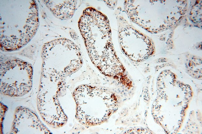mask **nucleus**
<instances>
[{"label":"nucleus","mask_w":202,"mask_h":134,"mask_svg":"<svg viewBox=\"0 0 202 134\" xmlns=\"http://www.w3.org/2000/svg\"><path fill=\"white\" fill-rule=\"evenodd\" d=\"M78 27L94 65L103 74L124 86L128 85L131 80L114 48L107 16L93 7H88L82 13Z\"/></svg>","instance_id":"1"},{"label":"nucleus","mask_w":202,"mask_h":134,"mask_svg":"<svg viewBox=\"0 0 202 134\" xmlns=\"http://www.w3.org/2000/svg\"><path fill=\"white\" fill-rule=\"evenodd\" d=\"M119 42L123 54L131 61L139 62L154 52L151 40L133 28L122 16H117Z\"/></svg>","instance_id":"4"},{"label":"nucleus","mask_w":202,"mask_h":134,"mask_svg":"<svg viewBox=\"0 0 202 134\" xmlns=\"http://www.w3.org/2000/svg\"><path fill=\"white\" fill-rule=\"evenodd\" d=\"M76 118L82 124L91 126L106 121L116 110L118 98L106 88L89 85L78 87L74 92Z\"/></svg>","instance_id":"3"},{"label":"nucleus","mask_w":202,"mask_h":134,"mask_svg":"<svg viewBox=\"0 0 202 134\" xmlns=\"http://www.w3.org/2000/svg\"><path fill=\"white\" fill-rule=\"evenodd\" d=\"M44 1L47 7L57 18L64 20L72 17L77 4L76 0Z\"/></svg>","instance_id":"5"},{"label":"nucleus","mask_w":202,"mask_h":134,"mask_svg":"<svg viewBox=\"0 0 202 134\" xmlns=\"http://www.w3.org/2000/svg\"><path fill=\"white\" fill-rule=\"evenodd\" d=\"M10 6L1 10L0 46L11 51L26 45L35 34L39 26L37 6L34 1H24L23 5Z\"/></svg>","instance_id":"2"},{"label":"nucleus","mask_w":202,"mask_h":134,"mask_svg":"<svg viewBox=\"0 0 202 134\" xmlns=\"http://www.w3.org/2000/svg\"><path fill=\"white\" fill-rule=\"evenodd\" d=\"M106 5L111 9H113L117 4V1H103Z\"/></svg>","instance_id":"6"}]
</instances>
